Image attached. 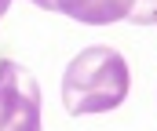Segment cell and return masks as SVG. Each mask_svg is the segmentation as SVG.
Returning a JSON list of instances; mask_svg holds the SVG:
<instances>
[{
    "instance_id": "3957f363",
    "label": "cell",
    "mask_w": 157,
    "mask_h": 131,
    "mask_svg": "<svg viewBox=\"0 0 157 131\" xmlns=\"http://www.w3.org/2000/svg\"><path fill=\"white\" fill-rule=\"evenodd\" d=\"M135 0H48V11H62L84 26H106L128 18Z\"/></svg>"
},
{
    "instance_id": "6da1fadb",
    "label": "cell",
    "mask_w": 157,
    "mask_h": 131,
    "mask_svg": "<svg viewBox=\"0 0 157 131\" xmlns=\"http://www.w3.org/2000/svg\"><path fill=\"white\" fill-rule=\"evenodd\" d=\"M128 62L113 47H84L77 58L66 66L62 73V102L70 117H84V113H106L117 109L128 98Z\"/></svg>"
},
{
    "instance_id": "277c9868",
    "label": "cell",
    "mask_w": 157,
    "mask_h": 131,
    "mask_svg": "<svg viewBox=\"0 0 157 131\" xmlns=\"http://www.w3.org/2000/svg\"><path fill=\"white\" fill-rule=\"evenodd\" d=\"M128 22H135V26H157V0H135Z\"/></svg>"
},
{
    "instance_id": "7a4b0ae2",
    "label": "cell",
    "mask_w": 157,
    "mask_h": 131,
    "mask_svg": "<svg viewBox=\"0 0 157 131\" xmlns=\"http://www.w3.org/2000/svg\"><path fill=\"white\" fill-rule=\"evenodd\" d=\"M0 131H40V84L11 58L0 62Z\"/></svg>"
}]
</instances>
